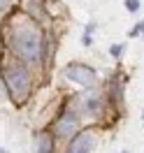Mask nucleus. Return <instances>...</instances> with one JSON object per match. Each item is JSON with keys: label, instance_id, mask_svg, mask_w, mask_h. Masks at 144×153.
<instances>
[{"label": "nucleus", "instance_id": "nucleus-1", "mask_svg": "<svg viewBox=\"0 0 144 153\" xmlns=\"http://www.w3.org/2000/svg\"><path fill=\"white\" fill-rule=\"evenodd\" d=\"M10 47L12 53H16L21 60L26 63H35L42 56V33L37 28H30V26H21V28L12 30V37H10Z\"/></svg>", "mask_w": 144, "mask_h": 153}, {"label": "nucleus", "instance_id": "nucleus-2", "mask_svg": "<svg viewBox=\"0 0 144 153\" xmlns=\"http://www.w3.org/2000/svg\"><path fill=\"white\" fill-rule=\"evenodd\" d=\"M2 81L7 86V93L10 97L16 102V105H23L30 95V72L21 65H7L2 67Z\"/></svg>", "mask_w": 144, "mask_h": 153}, {"label": "nucleus", "instance_id": "nucleus-3", "mask_svg": "<svg viewBox=\"0 0 144 153\" xmlns=\"http://www.w3.org/2000/svg\"><path fill=\"white\" fill-rule=\"evenodd\" d=\"M65 76L70 81L79 84L84 91H93L96 84H98V72L93 67L84 65V63H70V65L65 67Z\"/></svg>", "mask_w": 144, "mask_h": 153}, {"label": "nucleus", "instance_id": "nucleus-4", "mask_svg": "<svg viewBox=\"0 0 144 153\" xmlns=\"http://www.w3.org/2000/svg\"><path fill=\"white\" fill-rule=\"evenodd\" d=\"M96 146V137L91 132H79L75 134L67 144V153H91Z\"/></svg>", "mask_w": 144, "mask_h": 153}, {"label": "nucleus", "instance_id": "nucleus-5", "mask_svg": "<svg viewBox=\"0 0 144 153\" xmlns=\"http://www.w3.org/2000/svg\"><path fill=\"white\" fill-rule=\"evenodd\" d=\"M75 130H77V118H75V116H70V114H65L63 118H58V121H56L54 134L60 137V139H70V137L75 134Z\"/></svg>", "mask_w": 144, "mask_h": 153}, {"label": "nucleus", "instance_id": "nucleus-6", "mask_svg": "<svg viewBox=\"0 0 144 153\" xmlns=\"http://www.w3.org/2000/svg\"><path fill=\"white\" fill-rule=\"evenodd\" d=\"M77 102H79V105H77L79 111L86 114V116H93L98 109H100V97H98L93 91H86L81 97H77Z\"/></svg>", "mask_w": 144, "mask_h": 153}, {"label": "nucleus", "instance_id": "nucleus-7", "mask_svg": "<svg viewBox=\"0 0 144 153\" xmlns=\"http://www.w3.org/2000/svg\"><path fill=\"white\" fill-rule=\"evenodd\" d=\"M35 153H54V134L40 132L37 142H35Z\"/></svg>", "mask_w": 144, "mask_h": 153}, {"label": "nucleus", "instance_id": "nucleus-8", "mask_svg": "<svg viewBox=\"0 0 144 153\" xmlns=\"http://www.w3.org/2000/svg\"><path fill=\"white\" fill-rule=\"evenodd\" d=\"M23 5H26V12H28L30 16H35L37 21H44V5H42V0H23Z\"/></svg>", "mask_w": 144, "mask_h": 153}, {"label": "nucleus", "instance_id": "nucleus-9", "mask_svg": "<svg viewBox=\"0 0 144 153\" xmlns=\"http://www.w3.org/2000/svg\"><path fill=\"white\" fill-rule=\"evenodd\" d=\"M125 10L130 12V14H135V12L140 10V0H125Z\"/></svg>", "mask_w": 144, "mask_h": 153}, {"label": "nucleus", "instance_id": "nucleus-10", "mask_svg": "<svg viewBox=\"0 0 144 153\" xmlns=\"http://www.w3.org/2000/svg\"><path fill=\"white\" fill-rule=\"evenodd\" d=\"M144 33V21H140V23H135V28L130 30V37H137V35H142Z\"/></svg>", "mask_w": 144, "mask_h": 153}, {"label": "nucleus", "instance_id": "nucleus-11", "mask_svg": "<svg viewBox=\"0 0 144 153\" xmlns=\"http://www.w3.org/2000/svg\"><path fill=\"white\" fill-rule=\"evenodd\" d=\"M109 53L114 58H119L121 53H123V44H112V49H109Z\"/></svg>", "mask_w": 144, "mask_h": 153}, {"label": "nucleus", "instance_id": "nucleus-12", "mask_svg": "<svg viewBox=\"0 0 144 153\" xmlns=\"http://www.w3.org/2000/svg\"><path fill=\"white\" fill-rule=\"evenodd\" d=\"M81 42H84V47H91V42H93V39H91V33H84V37H81Z\"/></svg>", "mask_w": 144, "mask_h": 153}, {"label": "nucleus", "instance_id": "nucleus-13", "mask_svg": "<svg viewBox=\"0 0 144 153\" xmlns=\"http://www.w3.org/2000/svg\"><path fill=\"white\" fill-rule=\"evenodd\" d=\"M10 5H12V0H0V14H2V12L7 10Z\"/></svg>", "mask_w": 144, "mask_h": 153}, {"label": "nucleus", "instance_id": "nucleus-14", "mask_svg": "<svg viewBox=\"0 0 144 153\" xmlns=\"http://www.w3.org/2000/svg\"><path fill=\"white\" fill-rule=\"evenodd\" d=\"M0 153H7V151H2V149H0Z\"/></svg>", "mask_w": 144, "mask_h": 153}, {"label": "nucleus", "instance_id": "nucleus-15", "mask_svg": "<svg viewBox=\"0 0 144 153\" xmlns=\"http://www.w3.org/2000/svg\"><path fill=\"white\" fill-rule=\"evenodd\" d=\"M123 153H125V151H123Z\"/></svg>", "mask_w": 144, "mask_h": 153}]
</instances>
